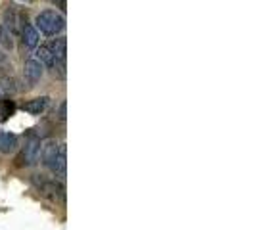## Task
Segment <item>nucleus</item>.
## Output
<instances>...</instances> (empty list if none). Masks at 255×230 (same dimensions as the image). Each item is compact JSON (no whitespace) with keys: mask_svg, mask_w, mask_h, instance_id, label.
I'll return each mask as SVG.
<instances>
[{"mask_svg":"<svg viewBox=\"0 0 255 230\" xmlns=\"http://www.w3.org/2000/svg\"><path fill=\"white\" fill-rule=\"evenodd\" d=\"M48 106H50V98L48 96H37V98H31V100L21 104V110L29 115H42L46 114Z\"/></svg>","mask_w":255,"mask_h":230,"instance_id":"nucleus-6","label":"nucleus"},{"mask_svg":"<svg viewBox=\"0 0 255 230\" xmlns=\"http://www.w3.org/2000/svg\"><path fill=\"white\" fill-rule=\"evenodd\" d=\"M65 169H67V148H65V144H62V150L58 153V157L54 159V163H52L50 171L56 175V177H60V179H64L65 177Z\"/></svg>","mask_w":255,"mask_h":230,"instance_id":"nucleus-10","label":"nucleus"},{"mask_svg":"<svg viewBox=\"0 0 255 230\" xmlns=\"http://www.w3.org/2000/svg\"><path fill=\"white\" fill-rule=\"evenodd\" d=\"M21 42H23V46H25L27 50H35L38 46V40H40V33H38L35 25H31V23H25L23 29H21Z\"/></svg>","mask_w":255,"mask_h":230,"instance_id":"nucleus-7","label":"nucleus"},{"mask_svg":"<svg viewBox=\"0 0 255 230\" xmlns=\"http://www.w3.org/2000/svg\"><path fill=\"white\" fill-rule=\"evenodd\" d=\"M42 75H44V65L37 62L35 58L27 60L25 64H23V79H25V83L29 87H35L38 81L42 79Z\"/></svg>","mask_w":255,"mask_h":230,"instance_id":"nucleus-5","label":"nucleus"},{"mask_svg":"<svg viewBox=\"0 0 255 230\" xmlns=\"http://www.w3.org/2000/svg\"><path fill=\"white\" fill-rule=\"evenodd\" d=\"M25 23L27 21H23V15L19 13V10H17L15 6H8V8H4V12H2V23H0V25L4 27L12 37L19 35Z\"/></svg>","mask_w":255,"mask_h":230,"instance_id":"nucleus-2","label":"nucleus"},{"mask_svg":"<svg viewBox=\"0 0 255 230\" xmlns=\"http://www.w3.org/2000/svg\"><path fill=\"white\" fill-rule=\"evenodd\" d=\"M65 108H67V102H65V100H62L60 108H58V119H60L62 123L65 121V117H67V115H65Z\"/></svg>","mask_w":255,"mask_h":230,"instance_id":"nucleus-16","label":"nucleus"},{"mask_svg":"<svg viewBox=\"0 0 255 230\" xmlns=\"http://www.w3.org/2000/svg\"><path fill=\"white\" fill-rule=\"evenodd\" d=\"M0 46H2V50H12L13 48L12 35H10L2 25H0Z\"/></svg>","mask_w":255,"mask_h":230,"instance_id":"nucleus-14","label":"nucleus"},{"mask_svg":"<svg viewBox=\"0 0 255 230\" xmlns=\"http://www.w3.org/2000/svg\"><path fill=\"white\" fill-rule=\"evenodd\" d=\"M19 146V140L13 132H6V130H0V153L2 155H8L13 153Z\"/></svg>","mask_w":255,"mask_h":230,"instance_id":"nucleus-9","label":"nucleus"},{"mask_svg":"<svg viewBox=\"0 0 255 230\" xmlns=\"http://www.w3.org/2000/svg\"><path fill=\"white\" fill-rule=\"evenodd\" d=\"M62 150V142H58L56 138H46L40 144V161L46 169H50L54 159L58 157V153Z\"/></svg>","mask_w":255,"mask_h":230,"instance_id":"nucleus-4","label":"nucleus"},{"mask_svg":"<svg viewBox=\"0 0 255 230\" xmlns=\"http://www.w3.org/2000/svg\"><path fill=\"white\" fill-rule=\"evenodd\" d=\"M52 2L58 4V6H62V8H64V4H65V0H52Z\"/></svg>","mask_w":255,"mask_h":230,"instance_id":"nucleus-17","label":"nucleus"},{"mask_svg":"<svg viewBox=\"0 0 255 230\" xmlns=\"http://www.w3.org/2000/svg\"><path fill=\"white\" fill-rule=\"evenodd\" d=\"M64 184H60L58 180H46L42 182V194L46 198H50L52 202H62L64 200Z\"/></svg>","mask_w":255,"mask_h":230,"instance_id":"nucleus-8","label":"nucleus"},{"mask_svg":"<svg viewBox=\"0 0 255 230\" xmlns=\"http://www.w3.org/2000/svg\"><path fill=\"white\" fill-rule=\"evenodd\" d=\"M15 112V104L12 100H0V123H6Z\"/></svg>","mask_w":255,"mask_h":230,"instance_id":"nucleus-13","label":"nucleus"},{"mask_svg":"<svg viewBox=\"0 0 255 230\" xmlns=\"http://www.w3.org/2000/svg\"><path fill=\"white\" fill-rule=\"evenodd\" d=\"M35 60L40 62L42 65H46V67H52L54 62H56V58H54V54H52L50 46L48 44H42V46H37V52H35Z\"/></svg>","mask_w":255,"mask_h":230,"instance_id":"nucleus-11","label":"nucleus"},{"mask_svg":"<svg viewBox=\"0 0 255 230\" xmlns=\"http://www.w3.org/2000/svg\"><path fill=\"white\" fill-rule=\"evenodd\" d=\"M48 46H50L56 62H65V54H67V42H65V38H54Z\"/></svg>","mask_w":255,"mask_h":230,"instance_id":"nucleus-12","label":"nucleus"},{"mask_svg":"<svg viewBox=\"0 0 255 230\" xmlns=\"http://www.w3.org/2000/svg\"><path fill=\"white\" fill-rule=\"evenodd\" d=\"M65 17L56 10H42L35 17V29L46 37H56L64 31Z\"/></svg>","mask_w":255,"mask_h":230,"instance_id":"nucleus-1","label":"nucleus"},{"mask_svg":"<svg viewBox=\"0 0 255 230\" xmlns=\"http://www.w3.org/2000/svg\"><path fill=\"white\" fill-rule=\"evenodd\" d=\"M0 92H4V94L15 92V83H13V79H10V77H2V79H0Z\"/></svg>","mask_w":255,"mask_h":230,"instance_id":"nucleus-15","label":"nucleus"},{"mask_svg":"<svg viewBox=\"0 0 255 230\" xmlns=\"http://www.w3.org/2000/svg\"><path fill=\"white\" fill-rule=\"evenodd\" d=\"M40 144H42V140L38 136H35V134L29 136V140L25 142V146L21 150V165H37L38 161H40Z\"/></svg>","mask_w":255,"mask_h":230,"instance_id":"nucleus-3","label":"nucleus"}]
</instances>
